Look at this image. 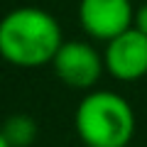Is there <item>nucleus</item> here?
I'll return each instance as SVG.
<instances>
[{
  "instance_id": "1",
  "label": "nucleus",
  "mask_w": 147,
  "mask_h": 147,
  "mask_svg": "<svg viewBox=\"0 0 147 147\" xmlns=\"http://www.w3.org/2000/svg\"><path fill=\"white\" fill-rule=\"evenodd\" d=\"M61 44V27L44 7H15L0 20V57L12 66L37 69L52 64Z\"/></svg>"
},
{
  "instance_id": "2",
  "label": "nucleus",
  "mask_w": 147,
  "mask_h": 147,
  "mask_svg": "<svg viewBox=\"0 0 147 147\" xmlns=\"http://www.w3.org/2000/svg\"><path fill=\"white\" fill-rule=\"evenodd\" d=\"M74 125L86 147H127L135 135V113L113 91H88L76 105Z\"/></svg>"
},
{
  "instance_id": "3",
  "label": "nucleus",
  "mask_w": 147,
  "mask_h": 147,
  "mask_svg": "<svg viewBox=\"0 0 147 147\" xmlns=\"http://www.w3.org/2000/svg\"><path fill=\"white\" fill-rule=\"evenodd\" d=\"M52 69L61 84L71 86V88L88 91L103 76L105 61L91 44L81 42V39H69L54 54Z\"/></svg>"
},
{
  "instance_id": "4",
  "label": "nucleus",
  "mask_w": 147,
  "mask_h": 147,
  "mask_svg": "<svg viewBox=\"0 0 147 147\" xmlns=\"http://www.w3.org/2000/svg\"><path fill=\"white\" fill-rule=\"evenodd\" d=\"M103 61L105 71L125 84L147 76V34L137 27H127L118 37L108 39Z\"/></svg>"
},
{
  "instance_id": "5",
  "label": "nucleus",
  "mask_w": 147,
  "mask_h": 147,
  "mask_svg": "<svg viewBox=\"0 0 147 147\" xmlns=\"http://www.w3.org/2000/svg\"><path fill=\"white\" fill-rule=\"evenodd\" d=\"M135 7L130 0H81L79 22L96 39H113L127 27H132Z\"/></svg>"
},
{
  "instance_id": "6",
  "label": "nucleus",
  "mask_w": 147,
  "mask_h": 147,
  "mask_svg": "<svg viewBox=\"0 0 147 147\" xmlns=\"http://www.w3.org/2000/svg\"><path fill=\"white\" fill-rule=\"evenodd\" d=\"M0 132L5 135V140H7L10 147H30L32 142L37 140L39 127H37V123H34L32 115H27V113H15V115H10L3 123Z\"/></svg>"
},
{
  "instance_id": "7",
  "label": "nucleus",
  "mask_w": 147,
  "mask_h": 147,
  "mask_svg": "<svg viewBox=\"0 0 147 147\" xmlns=\"http://www.w3.org/2000/svg\"><path fill=\"white\" fill-rule=\"evenodd\" d=\"M132 27H137V30H140L142 34H147V3H145V5H140V7H135Z\"/></svg>"
},
{
  "instance_id": "8",
  "label": "nucleus",
  "mask_w": 147,
  "mask_h": 147,
  "mask_svg": "<svg viewBox=\"0 0 147 147\" xmlns=\"http://www.w3.org/2000/svg\"><path fill=\"white\" fill-rule=\"evenodd\" d=\"M0 147H10V145H7V140H5V135H3V132H0Z\"/></svg>"
},
{
  "instance_id": "9",
  "label": "nucleus",
  "mask_w": 147,
  "mask_h": 147,
  "mask_svg": "<svg viewBox=\"0 0 147 147\" xmlns=\"http://www.w3.org/2000/svg\"><path fill=\"white\" fill-rule=\"evenodd\" d=\"M84 147H86V145H84Z\"/></svg>"
}]
</instances>
